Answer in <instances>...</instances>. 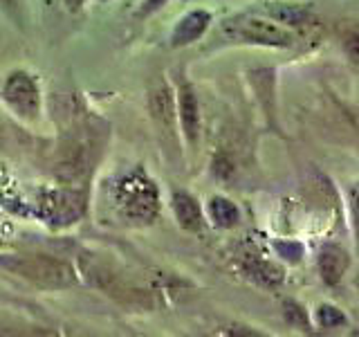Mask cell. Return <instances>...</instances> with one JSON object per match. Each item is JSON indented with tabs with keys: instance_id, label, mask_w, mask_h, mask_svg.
I'll return each instance as SVG.
<instances>
[{
	"instance_id": "obj_2",
	"label": "cell",
	"mask_w": 359,
	"mask_h": 337,
	"mask_svg": "<svg viewBox=\"0 0 359 337\" xmlns=\"http://www.w3.org/2000/svg\"><path fill=\"white\" fill-rule=\"evenodd\" d=\"M11 272L20 275L22 279H29L32 284L43 288H67L74 286V272L65 261L48 256V254H22L5 261Z\"/></svg>"
},
{
	"instance_id": "obj_17",
	"label": "cell",
	"mask_w": 359,
	"mask_h": 337,
	"mask_svg": "<svg viewBox=\"0 0 359 337\" xmlns=\"http://www.w3.org/2000/svg\"><path fill=\"white\" fill-rule=\"evenodd\" d=\"M285 319L292 324V326H297V329L301 331H308L310 329V324H308V317H306V310H303L299 303L294 301H285Z\"/></svg>"
},
{
	"instance_id": "obj_13",
	"label": "cell",
	"mask_w": 359,
	"mask_h": 337,
	"mask_svg": "<svg viewBox=\"0 0 359 337\" xmlns=\"http://www.w3.org/2000/svg\"><path fill=\"white\" fill-rule=\"evenodd\" d=\"M265 14L269 18H274L278 22H285V25L292 27H301L306 22L312 20V11L303 5H292V3H267L265 7Z\"/></svg>"
},
{
	"instance_id": "obj_9",
	"label": "cell",
	"mask_w": 359,
	"mask_h": 337,
	"mask_svg": "<svg viewBox=\"0 0 359 337\" xmlns=\"http://www.w3.org/2000/svg\"><path fill=\"white\" fill-rule=\"evenodd\" d=\"M209 22H211V14L205 9H194V11H189V14H184L177 20V25L171 34L173 48H182V45L198 41L202 34L207 32Z\"/></svg>"
},
{
	"instance_id": "obj_20",
	"label": "cell",
	"mask_w": 359,
	"mask_h": 337,
	"mask_svg": "<svg viewBox=\"0 0 359 337\" xmlns=\"http://www.w3.org/2000/svg\"><path fill=\"white\" fill-rule=\"evenodd\" d=\"M168 3V0H142V5L137 7V11H135V18H149L153 16L155 11H160L164 5Z\"/></svg>"
},
{
	"instance_id": "obj_3",
	"label": "cell",
	"mask_w": 359,
	"mask_h": 337,
	"mask_svg": "<svg viewBox=\"0 0 359 337\" xmlns=\"http://www.w3.org/2000/svg\"><path fill=\"white\" fill-rule=\"evenodd\" d=\"M0 97H3L7 108L16 117L25 121H36L41 117V108H43L41 88L29 72L25 70L9 72L3 86H0Z\"/></svg>"
},
{
	"instance_id": "obj_8",
	"label": "cell",
	"mask_w": 359,
	"mask_h": 337,
	"mask_svg": "<svg viewBox=\"0 0 359 337\" xmlns=\"http://www.w3.org/2000/svg\"><path fill=\"white\" fill-rule=\"evenodd\" d=\"M88 166V144L81 138L67 140L61 149L59 157H56V168L63 180H76L81 178Z\"/></svg>"
},
{
	"instance_id": "obj_11",
	"label": "cell",
	"mask_w": 359,
	"mask_h": 337,
	"mask_svg": "<svg viewBox=\"0 0 359 337\" xmlns=\"http://www.w3.org/2000/svg\"><path fill=\"white\" fill-rule=\"evenodd\" d=\"M348 267V254L337 245H325L319 254V272L328 286H337Z\"/></svg>"
},
{
	"instance_id": "obj_1",
	"label": "cell",
	"mask_w": 359,
	"mask_h": 337,
	"mask_svg": "<svg viewBox=\"0 0 359 337\" xmlns=\"http://www.w3.org/2000/svg\"><path fill=\"white\" fill-rule=\"evenodd\" d=\"M110 200L117 211L130 223H153L160 213V191L144 168L123 173L110 185Z\"/></svg>"
},
{
	"instance_id": "obj_18",
	"label": "cell",
	"mask_w": 359,
	"mask_h": 337,
	"mask_svg": "<svg viewBox=\"0 0 359 337\" xmlns=\"http://www.w3.org/2000/svg\"><path fill=\"white\" fill-rule=\"evenodd\" d=\"M0 9L20 27L25 22V0H0Z\"/></svg>"
},
{
	"instance_id": "obj_5",
	"label": "cell",
	"mask_w": 359,
	"mask_h": 337,
	"mask_svg": "<svg viewBox=\"0 0 359 337\" xmlns=\"http://www.w3.org/2000/svg\"><path fill=\"white\" fill-rule=\"evenodd\" d=\"M224 32L231 39L241 43H254V45H267V48H290L294 43V37L280 25L263 20V18H238L229 20L224 25Z\"/></svg>"
},
{
	"instance_id": "obj_14",
	"label": "cell",
	"mask_w": 359,
	"mask_h": 337,
	"mask_svg": "<svg viewBox=\"0 0 359 337\" xmlns=\"http://www.w3.org/2000/svg\"><path fill=\"white\" fill-rule=\"evenodd\" d=\"M209 216H211L213 225L229 230V227H233V225H238L241 211H238V207H236L231 200L222 198V196H213L209 200Z\"/></svg>"
},
{
	"instance_id": "obj_12",
	"label": "cell",
	"mask_w": 359,
	"mask_h": 337,
	"mask_svg": "<svg viewBox=\"0 0 359 337\" xmlns=\"http://www.w3.org/2000/svg\"><path fill=\"white\" fill-rule=\"evenodd\" d=\"M173 211L177 223L182 225L187 232H198L202 227V211L194 196H189L187 191H175L173 194Z\"/></svg>"
},
{
	"instance_id": "obj_16",
	"label": "cell",
	"mask_w": 359,
	"mask_h": 337,
	"mask_svg": "<svg viewBox=\"0 0 359 337\" xmlns=\"http://www.w3.org/2000/svg\"><path fill=\"white\" fill-rule=\"evenodd\" d=\"M317 324L321 329H339V326L346 324V315L339 308L330 306V303H321L317 308Z\"/></svg>"
},
{
	"instance_id": "obj_15",
	"label": "cell",
	"mask_w": 359,
	"mask_h": 337,
	"mask_svg": "<svg viewBox=\"0 0 359 337\" xmlns=\"http://www.w3.org/2000/svg\"><path fill=\"white\" fill-rule=\"evenodd\" d=\"M250 272H252L254 279H258L265 286H274V284H278V281H283V272H280V267L267 263V261H254L250 265Z\"/></svg>"
},
{
	"instance_id": "obj_6",
	"label": "cell",
	"mask_w": 359,
	"mask_h": 337,
	"mask_svg": "<svg viewBox=\"0 0 359 337\" xmlns=\"http://www.w3.org/2000/svg\"><path fill=\"white\" fill-rule=\"evenodd\" d=\"M41 213L45 223H54V225H70L74 223L86 209L83 198L74 194V191H50L41 202Z\"/></svg>"
},
{
	"instance_id": "obj_24",
	"label": "cell",
	"mask_w": 359,
	"mask_h": 337,
	"mask_svg": "<svg viewBox=\"0 0 359 337\" xmlns=\"http://www.w3.org/2000/svg\"><path fill=\"white\" fill-rule=\"evenodd\" d=\"M83 3H86V0H65V7L70 11H79L83 7Z\"/></svg>"
},
{
	"instance_id": "obj_22",
	"label": "cell",
	"mask_w": 359,
	"mask_h": 337,
	"mask_svg": "<svg viewBox=\"0 0 359 337\" xmlns=\"http://www.w3.org/2000/svg\"><path fill=\"white\" fill-rule=\"evenodd\" d=\"M351 209H353L355 230H357V236H359V183L351 189Z\"/></svg>"
},
{
	"instance_id": "obj_25",
	"label": "cell",
	"mask_w": 359,
	"mask_h": 337,
	"mask_svg": "<svg viewBox=\"0 0 359 337\" xmlns=\"http://www.w3.org/2000/svg\"><path fill=\"white\" fill-rule=\"evenodd\" d=\"M101 3H106V0H101Z\"/></svg>"
},
{
	"instance_id": "obj_10",
	"label": "cell",
	"mask_w": 359,
	"mask_h": 337,
	"mask_svg": "<svg viewBox=\"0 0 359 337\" xmlns=\"http://www.w3.org/2000/svg\"><path fill=\"white\" fill-rule=\"evenodd\" d=\"M177 108H180V121H182L184 138L191 146H196L198 135H200V112H198V99L194 88L189 84L180 86L177 95Z\"/></svg>"
},
{
	"instance_id": "obj_19",
	"label": "cell",
	"mask_w": 359,
	"mask_h": 337,
	"mask_svg": "<svg viewBox=\"0 0 359 337\" xmlns=\"http://www.w3.org/2000/svg\"><path fill=\"white\" fill-rule=\"evenodd\" d=\"M344 50H346L348 59H351L359 67V27L351 29L344 37Z\"/></svg>"
},
{
	"instance_id": "obj_26",
	"label": "cell",
	"mask_w": 359,
	"mask_h": 337,
	"mask_svg": "<svg viewBox=\"0 0 359 337\" xmlns=\"http://www.w3.org/2000/svg\"><path fill=\"white\" fill-rule=\"evenodd\" d=\"M357 284H359V281H357Z\"/></svg>"
},
{
	"instance_id": "obj_4",
	"label": "cell",
	"mask_w": 359,
	"mask_h": 337,
	"mask_svg": "<svg viewBox=\"0 0 359 337\" xmlns=\"http://www.w3.org/2000/svg\"><path fill=\"white\" fill-rule=\"evenodd\" d=\"M83 272H86V279L95 288L104 290L106 295L115 297L117 301H121V303L133 301L135 306H149V301H146V290L135 288L128 279H123L117 272L115 267L106 265L104 261H99V258H88L83 265Z\"/></svg>"
},
{
	"instance_id": "obj_23",
	"label": "cell",
	"mask_w": 359,
	"mask_h": 337,
	"mask_svg": "<svg viewBox=\"0 0 359 337\" xmlns=\"http://www.w3.org/2000/svg\"><path fill=\"white\" fill-rule=\"evenodd\" d=\"M7 140H9V133H7V126H5V121H3V117H0V149L7 144Z\"/></svg>"
},
{
	"instance_id": "obj_21",
	"label": "cell",
	"mask_w": 359,
	"mask_h": 337,
	"mask_svg": "<svg viewBox=\"0 0 359 337\" xmlns=\"http://www.w3.org/2000/svg\"><path fill=\"white\" fill-rule=\"evenodd\" d=\"M276 250H278L280 256H285V258H290V261H294V263L303 254V247L299 243H276Z\"/></svg>"
},
{
	"instance_id": "obj_7",
	"label": "cell",
	"mask_w": 359,
	"mask_h": 337,
	"mask_svg": "<svg viewBox=\"0 0 359 337\" xmlns=\"http://www.w3.org/2000/svg\"><path fill=\"white\" fill-rule=\"evenodd\" d=\"M149 110L153 121L160 126L164 135H173L175 126V99H173V90L168 88L166 81L157 84L151 93H149Z\"/></svg>"
}]
</instances>
